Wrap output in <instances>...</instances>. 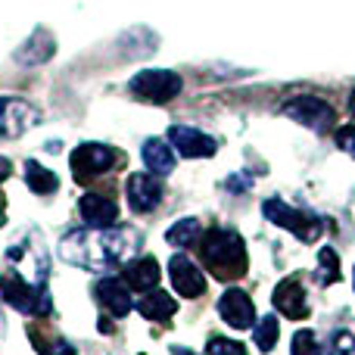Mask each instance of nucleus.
I'll return each instance as SVG.
<instances>
[{
	"instance_id": "1",
	"label": "nucleus",
	"mask_w": 355,
	"mask_h": 355,
	"mask_svg": "<svg viewBox=\"0 0 355 355\" xmlns=\"http://www.w3.org/2000/svg\"><path fill=\"white\" fill-rule=\"evenodd\" d=\"M141 246V237L128 227H91V231H69L60 243V256L69 265L87 271H110L125 265Z\"/></svg>"
},
{
	"instance_id": "2",
	"label": "nucleus",
	"mask_w": 355,
	"mask_h": 355,
	"mask_svg": "<svg viewBox=\"0 0 355 355\" xmlns=\"http://www.w3.org/2000/svg\"><path fill=\"white\" fill-rule=\"evenodd\" d=\"M200 256L218 281H237L246 275V246L237 231L212 227L200 240Z\"/></svg>"
},
{
	"instance_id": "3",
	"label": "nucleus",
	"mask_w": 355,
	"mask_h": 355,
	"mask_svg": "<svg viewBox=\"0 0 355 355\" xmlns=\"http://www.w3.org/2000/svg\"><path fill=\"white\" fill-rule=\"evenodd\" d=\"M262 212H265V218L275 221L277 227L296 234L302 243H312V240H318V234H321V218H318V215L287 206V202L277 200V196H271V200L262 202Z\"/></svg>"
},
{
	"instance_id": "4",
	"label": "nucleus",
	"mask_w": 355,
	"mask_h": 355,
	"mask_svg": "<svg viewBox=\"0 0 355 355\" xmlns=\"http://www.w3.org/2000/svg\"><path fill=\"white\" fill-rule=\"evenodd\" d=\"M0 296L10 302L16 312L25 315H50V296L44 287L28 284L19 275H0Z\"/></svg>"
},
{
	"instance_id": "5",
	"label": "nucleus",
	"mask_w": 355,
	"mask_h": 355,
	"mask_svg": "<svg viewBox=\"0 0 355 355\" xmlns=\"http://www.w3.org/2000/svg\"><path fill=\"white\" fill-rule=\"evenodd\" d=\"M284 116L293 119V122L306 125L315 135H327V131L337 125V112L327 100L312 97V94H302V97H293L284 103Z\"/></svg>"
},
{
	"instance_id": "6",
	"label": "nucleus",
	"mask_w": 355,
	"mask_h": 355,
	"mask_svg": "<svg viewBox=\"0 0 355 355\" xmlns=\"http://www.w3.org/2000/svg\"><path fill=\"white\" fill-rule=\"evenodd\" d=\"M131 94L147 103H168L181 94V78L168 69H144L131 78Z\"/></svg>"
},
{
	"instance_id": "7",
	"label": "nucleus",
	"mask_w": 355,
	"mask_h": 355,
	"mask_svg": "<svg viewBox=\"0 0 355 355\" xmlns=\"http://www.w3.org/2000/svg\"><path fill=\"white\" fill-rule=\"evenodd\" d=\"M119 166V153L106 144H81L72 153V175L78 184L94 181L97 175H106Z\"/></svg>"
},
{
	"instance_id": "8",
	"label": "nucleus",
	"mask_w": 355,
	"mask_h": 355,
	"mask_svg": "<svg viewBox=\"0 0 355 355\" xmlns=\"http://www.w3.org/2000/svg\"><path fill=\"white\" fill-rule=\"evenodd\" d=\"M41 122L37 106L16 97H0V137H22Z\"/></svg>"
},
{
	"instance_id": "9",
	"label": "nucleus",
	"mask_w": 355,
	"mask_h": 355,
	"mask_svg": "<svg viewBox=\"0 0 355 355\" xmlns=\"http://www.w3.org/2000/svg\"><path fill=\"white\" fill-rule=\"evenodd\" d=\"M218 315L227 327L234 331H246V327H256V306L252 300L237 287H227L218 300Z\"/></svg>"
},
{
	"instance_id": "10",
	"label": "nucleus",
	"mask_w": 355,
	"mask_h": 355,
	"mask_svg": "<svg viewBox=\"0 0 355 355\" xmlns=\"http://www.w3.org/2000/svg\"><path fill=\"white\" fill-rule=\"evenodd\" d=\"M168 144L187 159H206V156H212L218 150L215 137L202 135L200 128H190V125H172L168 128Z\"/></svg>"
},
{
	"instance_id": "11",
	"label": "nucleus",
	"mask_w": 355,
	"mask_h": 355,
	"mask_svg": "<svg viewBox=\"0 0 355 355\" xmlns=\"http://www.w3.org/2000/svg\"><path fill=\"white\" fill-rule=\"evenodd\" d=\"M168 277H172L175 290L184 300H196V296L206 293V275L196 268L193 259L187 256H172L168 259Z\"/></svg>"
},
{
	"instance_id": "12",
	"label": "nucleus",
	"mask_w": 355,
	"mask_h": 355,
	"mask_svg": "<svg viewBox=\"0 0 355 355\" xmlns=\"http://www.w3.org/2000/svg\"><path fill=\"white\" fill-rule=\"evenodd\" d=\"M128 206L135 209V212H153L156 206L162 202V184L156 175L150 172H137L128 178Z\"/></svg>"
},
{
	"instance_id": "13",
	"label": "nucleus",
	"mask_w": 355,
	"mask_h": 355,
	"mask_svg": "<svg viewBox=\"0 0 355 355\" xmlns=\"http://www.w3.org/2000/svg\"><path fill=\"white\" fill-rule=\"evenodd\" d=\"M275 309L281 315H287L290 321H302L309 318V300H306V290L296 277H284L281 284L275 287V296H271Z\"/></svg>"
},
{
	"instance_id": "14",
	"label": "nucleus",
	"mask_w": 355,
	"mask_h": 355,
	"mask_svg": "<svg viewBox=\"0 0 355 355\" xmlns=\"http://www.w3.org/2000/svg\"><path fill=\"white\" fill-rule=\"evenodd\" d=\"M78 212L87 227H112L119 221V206L103 193H85L78 200Z\"/></svg>"
},
{
	"instance_id": "15",
	"label": "nucleus",
	"mask_w": 355,
	"mask_h": 355,
	"mask_svg": "<svg viewBox=\"0 0 355 355\" xmlns=\"http://www.w3.org/2000/svg\"><path fill=\"white\" fill-rule=\"evenodd\" d=\"M97 300L103 302V309H110L116 318H125V315L135 309V300H131V287L119 277H103L97 281Z\"/></svg>"
},
{
	"instance_id": "16",
	"label": "nucleus",
	"mask_w": 355,
	"mask_h": 355,
	"mask_svg": "<svg viewBox=\"0 0 355 355\" xmlns=\"http://www.w3.org/2000/svg\"><path fill=\"white\" fill-rule=\"evenodd\" d=\"M159 277H162L159 262L147 256V259H137V262H131L128 268H125L122 281L128 284V287H135L137 293H150V290L159 287Z\"/></svg>"
},
{
	"instance_id": "17",
	"label": "nucleus",
	"mask_w": 355,
	"mask_h": 355,
	"mask_svg": "<svg viewBox=\"0 0 355 355\" xmlns=\"http://www.w3.org/2000/svg\"><path fill=\"white\" fill-rule=\"evenodd\" d=\"M141 156H144V162H147V172H150V175L162 178V175H172V172H175L172 144L159 141V137H150V141H144Z\"/></svg>"
},
{
	"instance_id": "18",
	"label": "nucleus",
	"mask_w": 355,
	"mask_h": 355,
	"mask_svg": "<svg viewBox=\"0 0 355 355\" xmlns=\"http://www.w3.org/2000/svg\"><path fill=\"white\" fill-rule=\"evenodd\" d=\"M137 312H141L144 318H150V321H168L178 312V302L166 293V290L156 287V290H150V293L141 296V302H137Z\"/></svg>"
},
{
	"instance_id": "19",
	"label": "nucleus",
	"mask_w": 355,
	"mask_h": 355,
	"mask_svg": "<svg viewBox=\"0 0 355 355\" xmlns=\"http://www.w3.org/2000/svg\"><path fill=\"white\" fill-rule=\"evenodd\" d=\"M25 181H28V187L35 190V193H41V196H47V193H53L56 187H60V181H56V175L50 172V168H44L41 162H25Z\"/></svg>"
},
{
	"instance_id": "20",
	"label": "nucleus",
	"mask_w": 355,
	"mask_h": 355,
	"mask_svg": "<svg viewBox=\"0 0 355 355\" xmlns=\"http://www.w3.org/2000/svg\"><path fill=\"white\" fill-rule=\"evenodd\" d=\"M196 237H200V221L196 218H181L166 231V240L172 246H187V243H193Z\"/></svg>"
},
{
	"instance_id": "21",
	"label": "nucleus",
	"mask_w": 355,
	"mask_h": 355,
	"mask_svg": "<svg viewBox=\"0 0 355 355\" xmlns=\"http://www.w3.org/2000/svg\"><path fill=\"white\" fill-rule=\"evenodd\" d=\"M31 346L41 355H75V349L62 337H47L41 331H31Z\"/></svg>"
},
{
	"instance_id": "22",
	"label": "nucleus",
	"mask_w": 355,
	"mask_h": 355,
	"mask_svg": "<svg viewBox=\"0 0 355 355\" xmlns=\"http://www.w3.org/2000/svg\"><path fill=\"white\" fill-rule=\"evenodd\" d=\"M256 346L262 352H271L277 346V318L275 315H265L256 321Z\"/></svg>"
},
{
	"instance_id": "23",
	"label": "nucleus",
	"mask_w": 355,
	"mask_h": 355,
	"mask_svg": "<svg viewBox=\"0 0 355 355\" xmlns=\"http://www.w3.org/2000/svg\"><path fill=\"white\" fill-rule=\"evenodd\" d=\"M315 277H318V284H334L340 277V265H337V252L331 250V246H324V250L318 252V271H315Z\"/></svg>"
},
{
	"instance_id": "24",
	"label": "nucleus",
	"mask_w": 355,
	"mask_h": 355,
	"mask_svg": "<svg viewBox=\"0 0 355 355\" xmlns=\"http://www.w3.org/2000/svg\"><path fill=\"white\" fill-rule=\"evenodd\" d=\"M290 355H321V346H318V340H315V334L312 331H296Z\"/></svg>"
},
{
	"instance_id": "25",
	"label": "nucleus",
	"mask_w": 355,
	"mask_h": 355,
	"mask_svg": "<svg viewBox=\"0 0 355 355\" xmlns=\"http://www.w3.org/2000/svg\"><path fill=\"white\" fill-rule=\"evenodd\" d=\"M206 355H246V349H243V343H237V340L212 337L206 346Z\"/></svg>"
},
{
	"instance_id": "26",
	"label": "nucleus",
	"mask_w": 355,
	"mask_h": 355,
	"mask_svg": "<svg viewBox=\"0 0 355 355\" xmlns=\"http://www.w3.org/2000/svg\"><path fill=\"white\" fill-rule=\"evenodd\" d=\"M331 355H355V337L349 331H337V334H334Z\"/></svg>"
},
{
	"instance_id": "27",
	"label": "nucleus",
	"mask_w": 355,
	"mask_h": 355,
	"mask_svg": "<svg viewBox=\"0 0 355 355\" xmlns=\"http://www.w3.org/2000/svg\"><path fill=\"white\" fill-rule=\"evenodd\" d=\"M337 147L343 150V153L355 156V125H343V128H337Z\"/></svg>"
},
{
	"instance_id": "28",
	"label": "nucleus",
	"mask_w": 355,
	"mask_h": 355,
	"mask_svg": "<svg viewBox=\"0 0 355 355\" xmlns=\"http://www.w3.org/2000/svg\"><path fill=\"white\" fill-rule=\"evenodd\" d=\"M250 184H252V178H250V175H234V178H227V190H231V193L250 190Z\"/></svg>"
},
{
	"instance_id": "29",
	"label": "nucleus",
	"mask_w": 355,
	"mask_h": 355,
	"mask_svg": "<svg viewBox=\"0 0 355 355\" xmlns=\"http://www.w3.org/2000/svg\"><path fill=\"white\" fill-rule=\"evenodd\" d=\"M12 175V166H10V159H3V156H0V181H6V178Z\"/></svg>"
},
{
	"instance_id": "30",
	"label": "nucleus",
	"mask_w": 355,
	"mask_h": 355,
	"mask_svg": "<svg viewBox=\"0 0 355 355\" xmlns=\"http://www.w3.org/2000/svg\"><path fill=\"white\" fill-rule=\"evenodd\" d=\"M0 225H3V193H0Z\"/></svg>"
},
{
	"instance_id": "31",
	"label": "nucleus",
	"mask_w": 355,
	"mask_h": 355,
	"mask_svg": "<svg viewBox=\"0 0 355 355\" xmlns=\"http://www.w3.org/2000/svg\"><path fill=\"white\" fill-rule=\"evenodd\" d=\"M349 106H352V119H355V91H352V100H349Z\"/></svg>"
},
{
	"instance_id": "32",
	"label": "nucleus",
	"mask_w": 355,
	"mask_h": 355,
	"mask_svg": "<svg viewBox=\"0 0 355 355\" xmlns=\"http://www.w3.org/2000/svg\"><path fill=\"white\" fill-rule=\"evenodd\" d=\"M352 281H355V271H352Z\"/></svg>"
}]
</instances>
